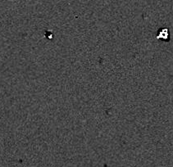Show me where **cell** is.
I'll return each mask as SVG.
<instances>
[{"label":"cell","mask_w":173,"mask_h":167,"mask_svg":"<svg viewBox=\"0 0 173 167\" xmlns=\"http://www.w3.org/2000/svg\"><path fill=\"white\" fill-rule=\"evenodd\" d=\"M168 30L167 29H163L158 34V38H164V39H167L168 38Z\"/></svg>","instance_id":"cell-1"}]
</instances>
